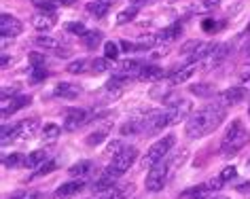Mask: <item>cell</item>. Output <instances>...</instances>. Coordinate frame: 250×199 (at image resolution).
Wrapping results in <instances>:
<instances>
[{"label": "cell", "mask_w": 250, "mask_h": 199, "mask_svg": "<svg viewBox=\"0 0 250 199\" xmlns=\"http://www.w3.org/2000/svg\"><path fill=\"white\" fill-rule=\"evenodd\" d=\"M225 117H227V108H225L221 102H210L208 106L199 108L197 113L187 121L185 132L191 140L204 138V136L212 134L218 125H221V123L225 121Z\"/></svg>", "instance_id": "1"}, {"label": "cell", "mask_w": 250, "mask_h": 199, "mask_svg": "<svg viewBox=\"0 0 250 199\" xmlns=\"http://www.w3.org/2000/svg\"><path fill=\"white\" fill-rule=\"evenodd\" d=\"M248 140H250V134L246 132V129H244L242 121L235 119V121L229 125L227 132H225V136H223L221 155H223V157H233V155H237L244 146L248 144Z\"/></svg>", "instance_id": "2"}, {"label": "cell", "mask_w": 250, "mask_h": 199, "mask_svg": "<svg viewBox=\"0 0 250 199\" xmlns=\"http://www.w3.org/2000/svg\"><path fill=\"white\" fill-rule=\"evenodd\" d=\"M39 127H41V121L36 119V117H32V119H23V121L17 123V125H13V127L4 125L2 127V144H9V140L17 142V140L34 138L36 132H39Z\"/></svg>", "instance_id": "3"}, {"label": "cell", "mask_w": 250, "mask_h": 199, "mask_svg": "<svg viewBox=\"0 0 250 199\" xmlns=\"http://www.w3.org/2000/svg\"><path fill=\"white\" fill-rule=\"evenodd\" d=\"M174 144H176V136H174V134H167V136H164L161 140H157V142H155V144L146 151L145 159H142V167H145V170H151V167H155L157 163H161V161L167 157V153L172 151Z\"/></svg>", "instance_id": "4"}, {"label": "cell", "mask_w": 250, "mask_h": 199, "mask_svg": "<svg viewBox=\"0 0 250 199\" xmlns=\"http://www.w3.org/2000/svg\"><path fill=\"white\" fill-rule=\"evenodd\" d=\"M136 157H138V148L136 146H125L121 153H117L115 157L110 159V163L106 165V170H104V174H108V176H112V178H121L125 172L132 167V163L136 161Z\"/></svg>", "instance_id": "5"}, {"label": "cell", "mask_w": 250, "mask_h": 199, "mask_svg": "<svg viewBox=\"0 0 250 199\" xmlns=\"http://www.w3.org/2000/svg\"><path fill=\"white\" fill-rule=\"evenodd\" d=\"M216 45L214 42H202V40H189V42H185L183 49H180V53L185 55L187 60H189V64H202V61L208 58L210 51L214 49Z\"/></svg>", "instance_id": "6"}, {"label": "cell", "mask_w": 250, "mask_h": 199, "mask_svg": "<svg viewBox=\"0 0 250 199\" xmlns=\"http://www.w3.org/2000/svg\"><path fill=\"white\" fill-rule=\"evenodd\" d=\"M170 165L167 163H157L155 167H151L148 170V174H146V191H151V193H157V191H161L166 186V182H167V176H170Z\"/></svg>", "instance_id": "7"}, {"label": "cell", "mask_w": 250, "mask_h": 199, "mask_svg": "<svg viewBox=\"0 0 250 199\" xmlns=\"http://www.w3.org/2000/svg\"><path fill=\"white\" fill-rule=\"evenodd\" d=\"M191 108H193V104L189 102V100H185V98H180V100H176V102H172L170 108L166 110V127L167 125H174V123H178V121H183V119H187L189 113H191Z\"/></svg>", "instance_id": "8"}, {"label": "cell", "mask_w": 250, "mask_h": 199, "mask_svg": "<svg viewBox=\"0 0 250 199\" xmlns=\"http://www.w3.org/2000/svg\"><path fill=\"white\" fill-rule=\"evenodd\" d=\"M93 119H96V117L83 108H70L66 113V119H64V129H68V132H77V129L87 125V123H91Z\"/></svg>", "instance_id": "9"}, {"label": "cell", "mask_w": 250, "mask_h": 199, "mask_svg": "<svg viewBox=\"0 0 250 199\" xmlns=\"http://www.w3.org/2000/svg\"><path fill=\"white\" fill-rule=\"evenodd\" d=\"M21 30H23V26L17 17L9 15V13L0 15V34H2V39H15V36L21 34Z\"/></svg>", "instance_id": "10"}, {"label": "cell", "mask_w": 250, "mask_h": 199, "mask_svg": "<svg viewBox=\"0 0 250 199\" xmlns=\"http://www.w3.org/2000/svg\"><path fill=\"white\" fill-rule=\"evenodd\" d=\"M32 102V98L30 96H7V98H2V102H0V108H2V117L7 119L9 115H13L17 113V110H21V108H26L28 104Z\"/></svg>", "instance_id": "11"}, {"label": "cell", "mask_w": 250, "mask_h": 199, "mask_svg": "<svg viewBox=\"0 0 250 199\" xmlns=\"http://www.w3.org/2000/svg\"><path fill=\"white\" fill-rule=\"evenodd\" d=\"M248 96V91H246V87H229L227 91H223L221 96H218V102L223 104V106H233V104H240L244 102Z\"/></svg>", "instance_id": "12"}, {"label": "cell", "mask_w": 250, "mask_h": 199, "mask_svg": "<svg viewBox=\"0 0 250 199\" xmlns=\"http://www.w3.org/2000/svg\"><path fill=\"white\" fill-rule=\"evenodd\" d=\"M85 189V180L83 178H77V180H70V182H64L58 191L53 193V199H70L74 195H79L81 191Z\"/></svg>", "instance_id": "13"}, {"label": "cell", "mask_w": 250, "mask_h": 199, "mask_svg": "<svg viewBox=\"0 0 250 199\" xmlns=\"http://www.w3.org/2000/svg\"><path fill=\"white\" fill-rule=\"evenodd\" d=\"M229 55V45H216L214 49L210 51V55L202 61V66H204V70H212V68H216V66H221L225 58Z\"/></svg>", "instance_id": "14"}, {"label": "cell", "mask_w": 250, "mask_h": 199, "mask_svg": "<svg viewBox=\"0 0 250 199\" xmlns=\"http://www.w3.org/2000/svg\"><path fill=\"white\" fill-rule=\"evenodd\" d=\"M142 66H145V64H142V61H138V60H127V61H121V64L117 66L115 74L127 80L129 77H138V72L142 70Z\"/></svg>", "instance_id": "15"}, {"label": "cell", "mask_w": 250, "mask_h": 199, "mask_svg": "<svg viewBox=\"0 0 250 199\" xmlns=\"http://www.w3.org/2000/svg\"><path fill=\"white\" fill-rule=\"evenodd\" d=\"M55 23H58V17H55V13H36L32 17V26L39 30V32H49V30L55 28Z\"/></svg>", "instance_id": "16"}, {"label": "cell", "mask_w": 250, "mask_h": 199, "mask_svg": "<svg viewBox=\"0 0 250 199\" xmlns=\"http://www.w3.org/2000/svg\"><path fill=\"white\" fill-rule=\"evenodd\" d=\"M132 191H134V184H115L112 189L100 193L98 199H127Z\"/></svg>", "instance_id": "17"}, {"label": "cell", "mask_w": 250, "mask_h": 199, "mask_svg": "<svg viewBox=\"0 0 250 199\" xmlns=\"http://www.w3.org/2000/svg\"><path fill=\"white\" fill-rule=\"evenodd\" d=\"M142 83H155V80L164 79V68L159 66H142V70L138 72V77H136Z\"/></svg>", "instance_id": "18"}, {"label": "cell", "mask_w": 250, "mask_h": 199, "mask_svg": "<svg viewBox=\"0 0 250 199\" xmlns=\"http://www.w3.org/2000/svg\"><path fill=\"white\" fill-rule=\"evenodd\" d=\"M193 72H195V64H187L183 68H176V70L170 74V83L172 85H183L193 77Z\"/></svg>", "instance_id": "19"}, {"label": "cell", "mask_w": 250, "mask_h": 199, "mask_svg": "<svg viewBox=\"0 0 250 199\" xmlns=\"http://www.w3.org/2000/svg\"><path fill=\"white\" fill-rule=\"evenodd\" d=\"M180 32H183V26L180 23H172V26H167L164 28L161 32H157V39H159V45H167V42H172V40H176Z\"/></svg>", "instance_id": "20"}, {"label": "cell", "mask_w": 250, "mask_h": 199, "mask_svg": "<svg viewBox=\"0 0 250 199\" xmlns=\"http://www.w3.org/2000/svg\"><path fill=\"white\" fill-rule=\"evenodd\" d=\"M79 93H81V87H79V85L60 83L58 87H55L53 96H55V98H64V100H74V98H79Z\"/></svg>", "instance_id": "21"}, {"label": "cell", "mask_w": 250, "mask_h": 199, "mask_svg": "<svg viewBox=\"0 0 250 199\" xmlns=\"http://www.w3.org/2000/svg\"><path fill=\"white\" fill-rule=\"evenodd\" d=\"M110 4L112 2H108V0H93V2L87 4V13H91L96 20H102V17L108 15Z\"/></svg>", "instance_id": "22"}, {"label": "cell", "mask_w": 250, "mask_h": 199, "mask_svg": "<svg viewBox=\"0 0 250 199\" xmlns=\"http://www.w3.org/2000/svg\"><path fill=\"white\" fill-rule=\"evenodd\" d=\"M47 157H49V153L42 151V148H39V151H32L28 155L26 161H23V165H26L28 170H36V167H41L42 163H45Z\"/></svg>", "instance_id": "23"}, {"label": "cell", "mask_w": 250, "mask_h": 199, "mask_svg": "<svg viewBox=\"0 0 250 199\" xmlns=\"http://www.w3.org/2000/svg\"><path fill=\"white\" fill-rule=\"evenodd\" d=\"M212 193H214V191H212L208 184H197V186H193V189L185 191L183 197L185 199H210Z\"/></svg>", "instance_id": "24"}, {"label": "cell", "mask_w": 250, "mask_h": 199, "mask_svg": "<svg viewBox=\"0 0 250 199\" xmlns=\"http://www.w3.org/2000/svg\"><path fill=\"white\" fill-rule=\"evenodd\" d=\"M34 45L45 49V51H58L60 40L53 39V36H49V34H39V36H34Z\"/></svg>", "instance_id": "25"}, {"label": "cell", "mask_w": 250, "mask_h": 199, "mask_svg": "<svg viewBox=\"0 0 250 199\" xmlns=\"http://www.w3.org/2000/svg\"><path fill=\"white\" fill-rule=\"evenodd\" d=\"M117 184V178H112V176H108V174H100V178L93 182V186H91V191L93 193H104V191H108V189H112V186Z\"/></svg>", "instance_id": "26"}, {"label": "cell", "mask_w": 250, "mask_h": 199, "mask_svg": "<svg viewBox=\"0 0 250 199\" xmlns=\"http://www.w3.org/2000/svg\"><path fill=\"white\" fill-rule=\"evenodd\" d=\"M91 170H93L91 161H79V163H74L70 170H68V174H70L72 178H85L91 174Z\"/></svg>", "instance_id": "27"}, {"label": "cell", "mask_w": 250, "mask_h": 199, "mask_svg": "<svg viewBox=\"0 0 250 199\" xmlns=\"http://www.w3.org/2000/svg\"><path fill=\"white\" fill-rule=\"evenodd\" d=\"M218 4H221V0H195L189 11L191 13H208V11L216 9Z\"/></svg>", "instance_id": "28"}, {"label": "cell", "mask_w": 250, "mask_h": 199, "mask_svg": "<svg viewBox=\"0 0 250 199\" xmlns=\"http://www.w3.org/2000/svg\"><path fill=\"white\" fill-rule=\"evenodd\" d=\"M83 42H85V47L96 49L100 42H102V32H98V30H87V34L83 36Z\"/></svg>", "instance_id": "29"}, {"label": "cell", "mask_w": 250, "mask_h": 199, "mask_svg": "<svg viewBox=\"0 0 250 199\" xmlns=\"http://www.w3.org/2000/svg\"><path fill=\"white\" fill-rule=\"evenodd\" d=\"M136 15H138V9L129 7V9H125V11H121V13L117 15V23H119V26H125V23H129Z\"/></svg>", "instance_id": "30"}, {"label": "cell", "mask_w": 250, "mask_h": 199, "mask_svg": "<svg viewBox=\"0 0 250 199\" xmlns=\"http://www.w3.org/2000/svg\"><path fill=\"white\" fill-rule=\"evenodd\" d=\"M119 47L121 45H117L115 40H106L104 42V58L106 60H117L119 58Z\"/></svg>", "instance_id": "31"}, {"label": "cell", "mask_w": 250, "mask_h": 199, "mask_svg": "<svg viewBox=\"0 0 250 199\" xmlns=\"http://www.w3.org/2000/svg\"><path fill=\"white\" fill-rule=\"evenodd\" d=\"M60 136V127L55 125V123H49V125H45V129H42V136L41 138L42 140H47V142H53L55 138Z\"/></svg>", "instance_id": "32"}, {"label": "cell", "mask_w": 250, "mask_h": 199, "mask_svg": "<svg viewBox=\"0 0 250 199\" xmlns=\"http://www.w3.org/2000/svg\"><path fill=\"white\" fill-rule=\"evenodd\" d=\"M85 66H89V61H87V60H74V61L68 64L66 70L70 74H81V72H85Z\"/></svg>", "instance_id": "33"}, {"label": "cell", "mask_w": 250, "mask_h": 199, "mask_svg": "<svg viewBox=\"0 0 250 199\" xmlns=\"http://www.w3.org/2000/svg\"><path fill=\"white\" fill-rule=\"evenodd\" d=\"M189 89H191V93H195V96H204L206 98V96H210V93L214 91V87L208 85V83H202V85H191Z\"/></svg>", "instance_id": "34"}, {"label": "cell", "mask_w": 250, "mask_h": 199, "mask_svg": "<svg viewBox=\"0 0 250 199\" xmlns=\"http://www.w3.org/2000/svg\"><path fill=\"white\" fill-rule=\"evenodd\" d=\"M108 68H110V60H106V58H98V60L91 61V70L93 72H106Z\"/></svg>", "instance_id": "35"}, {"label": "cell", "mask_w": 250, "mask_h": 199, "mask_svg": "<svg viewBox=\"0 0 250 199\" xmlns=\"http://www.w3.org/2000/svg\"><path fill=\"white\" fill-rule=\"evenodd\" d=\"M23 161H26V157H21L20 153H13L11 155V157H4V167H15V165H20V163H23Z\"/></svg>", "instance_id": "36"}, {"label": "cell", "mask_w": 250, "mask_h": 199, "mask_svg": "<svg viewBox=\"0 0 250 199\" xmlns=\"http://www.w3.org/2000/svg\"><path fill=\"white\" fill-rule=\"evenodd\" d=\"M49 77V72L45 70V66H32V80L39 83V80H45Z\"/></svg>", "instance_id": "37"}, {"label": "cell", "mask_w": 250, "mask_h": 199, "mask_svg": "<svg viewBox=\"0 0 250 199\" xmlns=\"http://www.w3.org/2000/svg\"><path fill=\"white\" fill-rule=\"evenodd\" d=\"M66 30H68V32H70V34H79L81 39H83V36L87 34V28L83 26V23H79V21H74V23H68V26H66Z\"/></svg>", "instance_id": "38"}, {"label": "cell", "mask_w": 250, "mask_h": 199, "mask_svg": "<svg viewBox=\"0 0 250 199\" xmlns=\"http://www.w3.org/2000/svg\"><path fill=\"white\" fill-rule=\"evenodd\" d=\"M235 176H237V170H235L233 165H227V167H225V170H223L221 174H218V178H221L223 182H229V180H233Z\"/></svg>", "instance_id": "39"}, {"label": "cell", "mask_w": 250, "mask_h": 199, "mask_svg": "<svg viewBox=\"0 0 250 199\" xmlns=\"http://www.w3.org/2000/svg\"><path fill=\"white\" fill-rule=\"evenodd\" d=\"M53 170H55V161H47V163H42L39 170L32 174V178H36V176H45V174H51Z\"/></svg>", "instance_id": "40"}, {"label": "cell", "mask_w": 250, "mask_h": 199, "mask_svg": "<svg viewBox=\"0 0 250 199\" xmlns=\"http://www.w3.org/2000/svg\"><path fill=\"white\" fill-rule=\"evenodd\" d=\"M34 7H39L41 11H45V13H55V4L49 2V0H32Z\"/></svg>", "instance_id": "41"}, {"label": "cell", "mask_w": 250, "mask_h": 199, "mask_svg": "<svg viewBox=\"0 0 250 199\" xmlns=\"http://www.w3.org/2000/svg\"><path fill=\"white\" fill-rule=\"evenodd\" d=\"M123 148H125V146L121 144V142L115 140V142H110V144L106 146V155H108V157H115V155H117V153H121Z\"/></svg>", "instance_id": "42"}, {"label": "cell", "mask_w": 250, "mask_h": 199, "mask_svg": "<svg viewBox=\"0 0 250 199\" xmlns=\"http://www.w3.org/2000/svg\"><path fill=\"white\" fill-rule=\"evenodd\" d=\"M9 199H42L41 193H34V191H26V193H15L11 195Z\"/></svg>", "instance_id": "43"}, {"label": "cell", "mask_w": 250, "mask_h": 199, "mask_svg": "<svg viewBox=\"0 0 250 199\" xmlns=\"http://www.w3.org/2000/svg\"><path fill=\"white\" fill-rule=\"evenodd\" d=\"M104 138H106V132L102 129V132L91 134L89 138H87V144H89V146H96V144H100V142H104Z\"/></svg>", "instance_id": "44"}, {"label": "cell", "mask_w": 250, "mask_h": 199, "mask_svg": "<svg viewBox=\"0 0 250 199\" xmlns=\"http://www.w3.org/2000/svg\"><path fill=\"white\" fill-rule=\"evenodd\" d=\"M30 64L32 66H45V55L42 53H30Z\"/></svg>", "instance_id": "45"}, {"label": "cell", "mask_w": 250, "mask_h": 199, "mask_svg": "<svg viewBox=\"0 0 250 199\" xmlns=\"http://www.w3.org/2000/svg\"><path fill=\"white\" fill-rule=\"evenodd\" d=\"M202 28L206 30V32H212V30H218V28H223V23H216L214 20H204Z\"/></svg>", "instance_id": "46"}, {"label": "cell", "mask_w": 250, "mask_h": 199, "mask_svg": "<svg viewBox=\"0 0 250 199\" xmlns=\"http://www.w3.org/2000/svg\"><path fill=\"white\" fill-rule=\"evenodd\" d=\"M206 184H208V186H210V189H212V191H218V189H223V184H225V182H223V180H221V178H218V176H216V178H212V180H210V182H206Z\"/></svg>", "instance_id": "47"}, {"label": "cell", "mask_w": 250, "mask_h": 199, "mask_svg": "<svg viewBox=\"0 0 250 199\" xmlns=\"http://www.w3.org/2000/svg\"><path fill=\"white\" fill-rule=\"evenodd\" d=\"M240 79H242V80L250 79V61H246V64L242 66V70H240Z\"/></svg>", "instance_id": "48"}, {"label": "cell", "mask_w": 250, "mask_h": 199, "mask_svg": "<svg viewBox=\"0 0 250 199\" xmlns=\"http://www.w3.org/2000/svg\"><path fill=\"white\" fill-rule=\"evenodd\" d=\"M58 58H68V55H70V51H68V49H58Z\"/></svg>", "instance_id": "49"}, {"label": "cell", "mask_w": 250, "mask_h": 199, "mask_svg": "<svg viewBox=\"0 0 250 199\" xmlns=\"http://www.w3.org/2000/svg\"><path fill=\"white\" fill-rule=\"evenodd\" d=\"M129 2H132V7H142V4H146V0H129Z\"/></svg>", "instance_id": "50"}, {"label": "cell", "mask_w": 250, "mask_h": 199, "mask_svg": "<svg viewBox=\"0 0 250 199\" xmlns=\"http://www.w3.org/2000/svg\"><path fill=\"white\" fill-rule=\"evenodd\" d=\"M237 189H240V191H250V180H248V182H244L242 186H237Z\"/></svg>", "instance_id": "51"}, {"label": "cell", "mask_w": 250, "mask_h": 199, "mask_svg": "<svg viewBox=\"0 0 250 199\" xmlns=\"http://www.w3.org/2000/svg\"><path fill=\"white\" fill-rule=\"evenodd\" d=\"M58 2H60V4H72L74 0H58Z\"/></svg>", "instance_id": "52"}, {"label": "cell", "mask_w": 250, "mask_h": 199, "mask_svg": "<svg viewBox=\"0 0 250 199\" xmlns=\"http://www.w3.org/2000/svg\"><path fill=\"white\" fill-rule=\"evenodd\" d=\"M210 199H227V197H223V195H212Z\"/></svg>", "instance_id": "53"}, {"label": "cell", "mask_w": 250, "mask_h": 199, "mask_svg": "<svg viewBox=\"0 0 250 199\" xmlns=\"http://www.w3.org/2000/svg\"><path fill=\"white\" fill-rule=\"evenodd\" d=\"M244 34H250V23L246 26V30H244Z\"/></svg>", "instance_id": "54"}, {"label": "cell", "mask_w": 250, "mask_h": 199, "mask_svg": "<svg viewBox=\"0 0 250 199\" xmlns=\"http://www.w3.org/2000/svg\"><path fill=\"white\" fill-rule=\"evenodd\" d=\"M246 165H248V172H250V159H248V163H246Z\"/></svg>", "instance_id": "55"}, {"label": "cell", "mask_w": 250, "mask_h": 199, "mask_svg": "<svg viewBox=\"0 0 250 199\" xmlns=\"http://www.w3.org/2000/svg\"><path fill=\"white\" fill-rule=\"evenodd\" d=\"M248 58H250V49H248Z\"/></svg>", "instance_id": "56"}, {"label": "cell", "mask_w": 250, "mask_h": 199, "mask_svg": "<svg viewBox=\"0 0 250 199\" xmlns=\"http://www.w3.org/2000/svg\"><path fill=\"white\" fill-rule=\"evenodd\" d=\"M108 2H115V0H108Z\"/></svg>", "instance_id": "57"}, {"label": "cell", "mask_w": 250, "mask_h": 199, "mask_svg": "<svg viewBox=\"0 0 250 199\" xmlns=\"http://www.w3.org/2000/svg\"><path fill=\"white\" fill-rule=\"evenodd\" d=\"M248 115H250V108H248Z\"/></svg>", "instance_id": "58"}]
</instances>
